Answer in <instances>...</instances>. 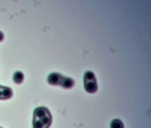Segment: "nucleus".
Segmentation results:
<instances>
[{"label": "nucleus", "mask_w": 151, "mask_h": 128, "mask_svg": "<svg viewBox=\"0 0 151 128\" xmlns=\"http://www.w3.org/2000/svg\"><path fill=\"white\" fill-rule=\"evenodd\" d=\"M47 81L52 85H60L65 89H70L75 84L72 78L63 76L58 73H52L47 78Z\"/></svg>", "instance_id": "nucleus-1"}, {"label": "nucleus", "mask_w": 151, "mask_h": 128, "mask_svg": "<svg viewBox=\"0 0 151 128\" xmlns=\"http://www.w3.org/2000/svg\"><path fill=\"white\" fill-rule=\"evenodd\" d=\"M83 81L85 89L87 92L93 93L97 91V81L94 74L92 71H87L85 73Z\"/></svg>", "instance_id": "nucleus-2"}, {"label": "nucleus", "mask_w": 151, "mask_h": 128, "mask_svg": "<svg viewBox=\"0 0 151 128\" xmlns=\"http://www.w3.org/2000/svg\"><path fill=\"white\" fill-rule=\"evenodd\" d=\"M49 114H50V113L45 108H38L34 112V119L40 120Z\"/></svg>", "instance_id": "nucleus-3"}, {"label": "nucleus", "mask_w": 151, "mask_h": 128, "mask_svg": "<svg viewBox=\"0 0 151 128\" xmlns=\"http://www.w3.org/2000/svg\"><path fill=\"white\" fill-rule=\"evenodd\" d=\"M24 79V76L22 72L17 71L15 73L14 75V80L15 82L17 84H20L22 82Z\"/></svg>", "instance_id": "nucleus-4"}, {"label": "nucleus", "mask_w": 151, "mask_h": 128, "mask_svg": "<svg viewBox=\"0 0 151 128\" xmlns=\"http://www.w3.org/2000/svg\"><path fill=\"white\" fill-rule=\"evenodd\" d=\"M2 99H7L11 97L12 96V91L11 89L4 87L2 90Z\"/></svg>", "instance_id": "nucleus-5"}, {"label": "nucleus", "mask_w": 151, "mask_h": 128, "mask_svg": "<svg viewBox=\"0 0 151 128\" xmlns=\"http://www.w3.org/2000/svg\"><path fill=\"white\" fill-rule=\"evenodd\" d=\"M110 128H124L122 122L118 119L113 120L110 124Z\"/></svg>", "instance_id": "nucleus-6"}, {"label": "nucleus", "mask_w": 151, "mask_h": 128, "mask_svg": "<svg viewBox=\"0 0 151 128\" xmlns=\"http://www.w3.org/2000/svg\"><path fill=\"white\" fill-rule=\"evenodd\" d=\"M40 120L44 124V126L46 128H48L50 126L51 123H52V116H51V114H49Z\"/></svg>", "instance_id": "nucleus-7"}, {"label": "nucleus", "mask_w": 151, "mask_h": 128, "mask_svg": "<svg viewBox=\"0 0 151 128\" xmlns=\"http://www.w3.org/2000/svg\"><path fill=\"white\" fill-rule=\"evenodd\" d=\"M33 128H46L40 119H33Z\"/></svg>", "instance_id": "nucleus-8"}, {"label": "nucleus", "mask_w": 151, "mask_h": 128, "mask_svg": "<svg viewBox=\"0 0 151 128\" xmlns=\"http://www.w3.org/2000/svg\"><path fill=\"white\" fill-rule=\"evenodd\" d=\"M4 39V35L2 32L0 31V41H1Z\"/></svg>", "instance_id": "nucleus-9"}, {"label": "nucleus", "mask_w": 151, "mask_h": 128, "mask_svg": "<svg viewBox=\"0 0 151 128\" xmlns=\"http://www.w3.org/2000/svg\"><path fill=\"white\" fill-rule=\"evenodd\" d=\"M3 88H4V87L0 86V99H2V94H1V92H2V90Z\"/></svg>", "instance_id": "nucleus-10"}]
</instances>
